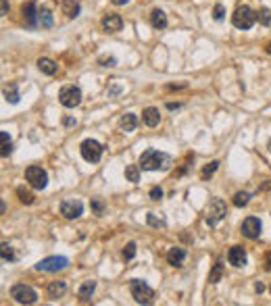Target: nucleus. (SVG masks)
Returning <instances> with one entry per match:
<instances>
[{"label":"nucleus","mask_w":271,"mask_h":306,"mask_svg":"<svg viewBox=\"0 0 271 306\" xmlns=\"http://www.w3.org/2000/svg\"><path fill=\"white\" fill-rule=\"evenodd\" d=\"M0 252H2V261H15V252H13V248L6 244V242L0 246Z\"/></svg>","instance_id":"obj_32"},{"label":"nucleus","mask_w":271,"mask_h":306,"mask_svg":"<svg viewBox=\"0 0 271 306\" xmlns=\"http://www.w3.org/2000/svg\"><path fill=\"white\" fill-rule=\"evenodd\" d=\"M257 19H259L261 25H269V23H271V11L263 6V9L257 13Z\"/></svg>","instance_id":"obj_30"},{"label":"nucleus","mask_w":271,"mask_h":306,"mask_svg":"<svg viewBox=\"0 0 271 306\" xmlns=\"http://www.w3.org/2000/svg\"><path fill=\"white\" fill-rule=\"evenodd\" d=\"M129 289H131V296H134V300L138 304H152L154 292H152V287L146 286L142 279H134V281H131Z\"/></svg>","instance_id":"obj_4"},{"label":"nucleus","mask_w":271,"mask_h":306,"mask_svg":"<svg viewBox=\"0 0 271 306\" xmlns=\"http://www.w3.org/2000/svg\"><path fill=\"white\" fill-rule=\"evenodd\" d=\"M134 256H136V244L134 242H129V244L123 248V258H125V261H131Z\"/></svg>","instance_id":"obj_34"},{"label":"nucleus","mask_w":271,"mask_h":306,"mask_svg":"<svg viewBox=\"0 0 271 306\" xmlns=\"http://www.w3.org/2000/svg\"><path fill=\"white\" fill-rule=\"evenodd\" d=\"M38 69H40L42 73H46V75H54L59 71V65L52 59H40V61H38Z\"/></svg>","instance_id":"obj_22"},{"label":"nucleus","mask_w":271,"mask_h":306,"mask_svg":"<svg viewBox=\"0 0 271 306\" xmlns=\"http://www.w3.org/2000/svg\"><path fill=\"white\" fill-rule=\"evenodd\" d=\"M63 123H65V125H73V123H75V119H71V117H65Z\"/></svg>","instance_id":"obj_41"},{"label":"nucleus","mask_w":271,"mask_h":306,"mask_svg":"<svg viewBox=\"0 0 271 306\" xmlns=\"http://www.w3.org/2000/svg\"><path fill=\"white\" fill-rule=\"evenodd\" d=\"M142 121H144V125H148V127H157L159 121H161L159 108H154V106L144 108V111H142Z\"/></svg>","instance_id":"obj_15"},{"label":"nucleus","mask_w":271,"mask_h":306,"mask_svg":"<svg viewBox=\"0 0 271 306\" xmlns=\"http://www.w3.org/2000/svg\"><path fill=\"white\" fill-rule=\"evenodd\" d=\"M217 169H219V161H213V163H208L207 167H205L203 171H200V177H203V179H208V177H211V175L215 173Z\"/></svg>","instance_id":"obj_28"},{"label":"nucleus","mask_w":271,"mask_h":306,"mask_svg":"<svg viewBox=\"0 0 271 306\" xmlns=\"http://www.w3.org/2000/svg\"><path fill=\"white\" fill-rule=\"evenodd\" d=\"M69 266V261L65 256H48L44 258V261H40L36 265L38 271H48V273H57V271H63Z\"/></svg>","instance_id":"obj_9"},{"label":"nucleus","mask_w":271,"mask_h":306,"mask_svg":"<svg viewBox=\"0 0 271 306\" xmlns=\"http://www.w3.org/2000/svg\"><path fill=\"white\" fill-rule=\"evenodd\" d=\"M92 210H94L96 215H103V210H104V202H103V200H92Z\"/></svg>","instance_id":"obj_36"},{"label":"nucleus","mask_w":271,"mask_h":306,"mask_svg":"<svg viewBox=\"0 0 271 306\" xmlns=\"http://www.w3.org/2000/svg\"><path fill=\"white\" fill-rule=\"evenodd\" d=\"M254 289H257V292L261 294V292H263V289H265V286H263V284H261V281H259V284H257V286H254Z\"/></svg>","instance_id":"obj_44"},{"label":"nucleus","mask_w":271,"mask_h":306,"mask_svg":"<svg viewBox=\"0 0 271 306\" xmlns=\"http://www.w3.org/2000/svg\"><path fill=\"white\" fill-rule=\"evenodd\" d=\"M150 23H152L154 29H165L167 27V15L163 13L161 9H154L150 13Z\"/></svg>","instance_id":"obj_18"},{"label":"nucleus","mask_w":271,"mask_h":306,"mask_svg":"<svg viewBox=\"0 0 271 306\" xmlns=\"http://www.w3.org/2000/svg\"><path fill=\"white\" fill-rule=\"evenodd\" d=\"M129 0H113V4H117V6H123V4H127Z\"/></svg>","instance_id":"obj_40"},{"label":"nucleus","mask_w":271,"mask_h":306,"mask_svg":"<svg viewBox=\"0 0 271 306\" xmlns=\"http://www.w3.org/2000/svg\"><path fill=\"white\" fill-rule=\"evenodd\" d=\"M267 52H269V54H271V42H269V44H267Z\"/></svg>","instance_id":"obj_45"},{"label":"nucleus","mask_w":271,"mask_h":306,"mask_svg":"<svg viewBox=\"0 0 271 306\" xmlns=\"http://www.w3.org/2000/svg\"><path fill=\"white\" fill-rule=\"evenodd\" d=\"M94 289H96V281H92V279L90 281H83V284L80 286V289H77V296H80L82 300L86 302V300H90V298H92Z\"/></svg>","instance_id":"obj_21"},{"label":"nucleus","mask_w":271,"mask_h":306,"mask_svg":"<svg viewBox=\"0 0 271 306\" xmlns=\"http://www.w3.org/2000/svg\"><path fill=\"white\" fill-rule=\"evenodd\" d=\"M182 104H180V102H175V104H173V102H169V104H167V108H169V111H173V108H180Z\"/></svg>","instance_id":"obj_39"},{"label":"nucleus","mask_w":271,"mask_h":306,"mask_svg":"<svg viewBox=\"0 0 271 306\" xmlns=\"http://www.w3.org/2000/svg\"><path fill=\"white\" fill-rule=\"evenodd\" d=\"M4 100L11 102V104H17L19 102V90H17V83H11L4 88Z\"/></svg>","instance_id":"obj_23"},{"label":"nucleus","mask_w":271,"mask_h":306,"mask_svg":"<svg viewBox=\"0 0 271 306\" xmlns=\"http://www.w3.org/2000/svg\"><path fill=\"white\" fill-rule=\"evenodd\" d=\"M125 177L131 184L140 182V164H129V167H125Z\"/></svg>","instance_id":"obj_26"},{"label":"nucleus","mask_w":271,"mask_h":306,"mask_svg":"<svg viewBox=\"0 0 271 306\" xmlns=\"http://www.w3.org/2000/svg\"><path fill=\"white\" fill-rule=\"evenodd\" d=\"M46 292H48V298H52V300L54 298H61L67 292V281H50Z\"/></svg>","instance_id":"obj_16"},{"label":"nucleus","mask_w":271,"mask_h":306,"mask_svg":"<svg viewBox=\"0 0 271 306\" xmlns=\"http://www.w3.org/2000/svg\"><path fill=\"white\" fill-rule=\"evenodd\" d=\"M228 261L234 266H244L249 263V256H246V250L242 246H234V248H229V252H228Z\"/></svg>","instance_id":"obj_13"},{"label":"nucleus","mask_w":271,"mask_h":306,"mask_svg":"<svg viewBox=\"0 0 271 306\" xmlns=\"http://www.w3.org/2000/svg\"><path fill=\"white\" fill-rule=\"evenodd\" d=\"M17 196H19V200L23 204H34V194L32 192L23 190V187H17Z\"/></svg>","instance_id":"obj_29"},{"label":"nucleus","mask_w":271,"mask_h":306,"mask_svg":"<svg viewBox=\"0 0 271 306\" xmlns=\"http://www.w3.org/2000/svg\"><path fill=\"white\" fill-rule=\"evenodd\" d=\"M0 140H2V156H9L13 152V142L6 131H0Z\"/></svg>","instance_id":"obj_27"},{"label":"nucleus","mask_w":271,"mask_h":306,"mask_svg":"<svg viewBox=\"0 0 271 306\" xmlns=\"http://www.w3.org/2000/svg\"><path fill=\"white\" fill-rule=\"evenodd\" d=\"M226 215H228V206H226V202H223L221 198H213L211 202L207 204L205 219H207V223L211 227H215L221 219H226Z\"/></svg>","instance_id":"obj_3"},{"label":"nucleus","mask_w":271,"mask_h":306,"mask_svg":"<svg viewBox=\"0 0 271 306\" xmlns=\"http://www.w3.org/2000/svg\"><path fill=\"white\" fill-rule=\"evenodd\" d=\"M38 23H40L42 27H52V23H54L52 13L48 9H40L38 11Z\"/></svg>","instance_id":"obj_25"},{"label":"nucleus","mask_w":271,"mask_h":306,"mask_svg":"<svg viewBox=\"0 0 271 306\" xmlns=\"http://www.w3.org/2000/svg\"><path fill=\"white\" fill-rule=\"evenodd\" d=\"M240 231H242L244 238L249 240H257L261 235V221L257 217H249L242 221V227H240Z\"/></svg>","instance_id":"obj_10"},{"label":"nucleus","mask_w":271,"mask_h":306,"mask_svg":"<svg viewBox=\"0 0 271 306\" xmlns=\"http://www.w3.org/2000/svg\"><path fill=\"white\" fill-rule=\"evenodd\" d=\"M80 152L83 156V161L96 163V161H100V156H103V146H100L96 140H83L80 146Z\"/></svg>","instance_id":"obj_8"},{"label":"nucleus","mask_w":271,"mask_h":306,"mask_svg":"<svg viewBox=\"0 0 271 306\" xmlns=\"http://www.w3.org/2000/svg\"><path fill=\"white\" fill-rule=\"evenodd\" d=\"M100 25H103V29L108 31V34H115V31H119L123 27V19L119 17V15H115V13H108V15H104V17H103Z\"/></svg>","instance_id":"obj_12"},{"label":"nucleus","mask_w":271,"mask_h":306,"mask_svg":"<svg viewBox=\"0 0 271 306\" xmlns=\"http://www.w3.org/2000/svg\"><path fill=\"white\" fill-rule=\"evenodd\" d=\"M249 200H250V196L246 194V192L234 194V204H236V206H246V204H249Z\"/></svg>","instance_id":"obj_31"},{"label":"nucleus","mask_w":271,"mask_h":306,"mask_svg":"<svg viewBox=\"0 0 271 306\" xmlns=\"http://www.w3.org/2000/svg\"><path fill=\"white\" fill-rule=\"evenodd\" d=\"M223 17H226V6H223L221 2L215 4V6H213V19H215V21H221Z\"/></svg>","instance_id":"obj_33"},{"label":"nucleus","mask_w":271,"mask_h":306,"mask_svg":"<svg viewBox=\"0 0 271 306\" xmlns=\"http://www.w3.org/2000/svg\"><path fill=\"white\" fill-rule=\"evenodd\" d=\"M98 62L103 67H115V65H117V59H115V57H103V59H98Z\"/></svg>","instance_id":"obj_35"},{"label":"nucleus","mask_w":271,"mask_h":306,"mask_svg":"<svg viewBox=\"0 0 271 306\" xmlns=\"http://www.w3.org/2000/svg\"><path fill=\"white\" fill-rule=\"evenodd\" d=\"M184 258H186V250L184 248H171L167 252V263L171 266H182Z\"/></svg>","instance_id":"obj_17"},{"label":"nucleus","mask_w":271,"mask_h":306,"mask_svg":"<svg viewBox=\"0 0 271 306\" xmlns=\"http://www.w3.org/2000/svg\"><path fill=\"white\" fill-rule=\"evenodd\" d=\"M25 179L27 184L34 187V190H44L46 184H48V175H46V171L42 167H38V164H32V167L25 169Z\"/></svg>","instance_id":"obj_5"},{"label":"nucleus","mask_w":271,"mask_h":306,"mask_svg":"<svg viewBox=\"0 0 271 306\" xmlns=\"http://www.w3.org/2000/svg\"><path fill=\"white\" fill-rule=\"evenodd\" d=\"M169 167H171V156L165 152L148 148V150H144L140 156V169H144V171H159V169L167 171Z\"/></svg>","instance_id":"obj_1"},{"label":"nucleus","mask_w":271,"mask_h":306,"mask_svg":"<svg viewBox=\"0 0 271 306\" xmlns=\"http://www.w3.org/2000/svg\"><path fill=\"white\" fill-rule=\"evenodd\" d=\"M59 102L67 108H75L82 102V90L77 88V85H65V88L59 92Z\"/></svg>","instance_id":"obj_7"},{"label":"nucleus","mask_w":271,"mask_h":306,"mask_svg":"<svg viewBox=\"0 0 271 306\" xmlns=\"http://www.w3.org/2000/svg\"><path fill=\"white\" fill-rule=\"evenodd\" d=\"M221 277H223V263L217 261V263L213 265V271L208 273V284H219Z\"/></svg>","instance_id":"obj_24"},{"label":"nucleus","mask_w":271,"mask_h":306,"mask_svg":"<svg viewBox=\"0 0 271 306\" xmlns=\"http://www.w3.org/2000/svg\"><path fill=\"white\" fill-rule=\"evenodd\" d=\"M265 269H267V271H271V254L267 256V261H265Z\"/></svg>","instance_id":"obj_43"},{"label":"nucleus","mask_w":271,"mask_h":306,"mask_svg":"<svg viewBox=\"0 0 271 306\" xmlns=\"http://www.w3.org/2000/svg\"><path fill=\"white\" fill-rule=\"evenodd\" d=\"M23 17H25V21L29 23V25H38V2L36 0H29L27 4H23Z\"/></svg>","instance_id":"obj_14"},{"label":"nucleus","mask_w":271,"mask_h":306,"mask_svg":"<svg viewBox=\"0 0 271 306\" xmlns=\"http://www.w3.org/2000/svg\"><path fill=\"white\" fill-rule=\"evenodd\" d=\"M254 21H257V13L246 4L238 6L236 13L231 15V23H234V27H238V29H250L254 25Z\"/></svg>","instance_id":"obj_2"},{"label":"nucleus","mask_w":271,"mask_h":306,"mask_svg":"<svg viewBox=\"0 0 271 306\" xmlns=\"http://www.w3.org/2000/svg\"><path fill=\"white\" fill-rule=\"evenodd\" d=\"M11 296H13V300H15V302H19V304H34V302L38 300L36 289H34V287H29V286H25V284L13 286Z\"/></svg>","instance_id":"obj_6"},{"label":"nucleus","mask_w":271,"mask_h":306,"mask_svg":"<svg viewBox=\"0 0 271 306\" xmlns=\"http://www.w3.org/2000/svg\"><path fill=\"white\" fill-rule=\"evenodd\" d=\"M136 125H138V117L134 113H125V115H121V119H119V127L123 131H134L136 129Z\"/></svg>","instance_id":"obj_19"},{"label":"nucleus","mask_w":271,"mask_h":306,"mask_svg":"<svg viewBox=\"0 0 271 306\" xmlns=\"http://www.w3.org/2000/svg\"><path fill=\"white\" fill-rule=\"evenodd\" d=\"M6 11H9V2H6V0H2V15H6Z\"/></svg>","instance_id":"obj_42"},{"label":"nucleus","mask_w":271,"mask_h":306,"mask_svg":"<svg viewBox=\"0 0 271 306\" xmlns=\"http://www.w3.org/2000/svg\"><path fill=\"white\" fill-rule=\"evenodd\" d=\"M83 213V204L80 200H65L61 204V215L65 219H80Z\"/></svg>","instance_id":"obj_11"},{"label":"nucleus","mask_w":271,"mask_h":306,"mask_svg":"<svg viewBox=\"0 0 271 306\" xmlns=\"http://www.w3.org/2000/svg\"><path fill=\"white\" fill-rule=\"evenodd\" d=\"M146 219H148V223H150L152 227H165V223H163L161 219H157V217H154L152 213H148V217H146Z\"/></svg>","instance_id":"obj_37"},{"label":"nucleus","mask_w":271,"mask_h":306,"mask_svg":"<svg viewBox=\"0 0 271 306\" xmlns=\"http://www.w3.org/2000/svg\"><path fill=\"white\" fill-rule=\"evenodd\" d=\"M269 150H271V142H269Z\"/></svg>","instance_id":"obj_46"},{"label":"nucleus","mask_w":271,"mask_h":306,"mask_svg":"<svg viewBox=\"0 0 271 306\" xmlns=\"http://www.w3.org/2000/svg\"><path fill=\"white\" fill-rule=\"evenodd\" d=\"M61 9H63V13L69 19H73L80 15V2H75V0H61Z\"/></svg>","instance_id":"obj_20"},{"label":"nucleus","mask_w":271,"mask_h":306,"mask_svg":"<svg viewBox=\"0 0 271 306\" xmlns=\"http://www.w3.org/2000/svg\"><path fill=\"white\" fill-rule=\"evenodd\" d=\"M150 198L152 200H161L163 198V190H161V187H157V185L152 187V190H150Z\"/></svg>","instance_id":"obj_38"},{"label":"nucleus","mask_w":271,"mask_h":306,"mask_svg":"<svg viewBox=\"0 0 271 306\" xmlns=\"http://www.w3.org/2000/svg\"><path fill=\"white\" fill-rule=\"evenodd\" d=\"M269 289H271V287H269Z\"/></svg>","instance_id":"obj_47"}]
</instances>
